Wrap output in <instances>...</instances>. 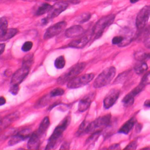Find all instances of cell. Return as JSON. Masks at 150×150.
Wrapping results in <instances>:
<instances>
[{
	"instance_id": "f546056e",
	"label": "cell",
	"mask_w": 150,
	"mask_h": 150,
	"mask_svg": "<svg viewBox=\"0 0 150 150\" xmlns=\"http://www.w3.org/2000/svg\"><path fill=\"white\" fill-rule=\"evenodd\" d=\"M130 71H127L123 72V73L119 74L118 77L115 80L114 83H121V82H123L124 81H125L127 79L129 75H130Z\"/></svg>"
},
{
	"instance_id": "277c9868",
	"label": "cell",
	"mask_w": 150,
	"mask_h": 150,
	"mask_svg": "<svg viewBox=\"0 0 150 150\" xmlns=\"http://www.w3.org/2000/svg\"><path fill=\"white\" fill-rule=\"evenodd\" d=\"M116 75V69L110 67L105 69L95 79L93 86L95 88H100L109 84Z\"/></svg>"
},
{
	"instance_id": "4fadbf2b",
	"label": "cell",
	"mask_w": 150,
	"mask_h": 150,
	"mask_svg": "<svg viewBox=\"0 0 150 150\" xmlns=\"http://www.w3.org/2000/svg\"><path fill=\"white\" fill-rule=\"evenodd\" d=\"M19 113L18 112L11 113L0 120V131L3 130L9 127L19 117Z\"/></svg>"
},
{
	"instance_id": "ac0fdd59",
	"label": "cell",
	"mask_w": 150,
	"mask_h": 150,
	"mask_svg": "<svg viewBox=\"0 0 150 150\" xmlns=\"http://www.w3.org/2000/svg\"><path fill=\"white\" fill-rule=\"evenodd\" d=\"M136 123V119L135 117H133L129 119L127 122H126L119 129V133H123L125 134H127L131 130L133 129V126Z\"/></svg>"
},
{
	"instance_id": "cb8c5ba5",
	"label": "cell",
	"mask_w": 150,
	"mask_h": 150,
	"mask_svg": "<svg viewBox=\"0 0 150 150\" xmlns=\"http://www.w3.org/2000/svg\"><path fill=\"white\" fill-rule=\"evenodd\" d=\"M51 98L52 97L50 96L49 94L44 96V97L39 99V100L36 102L35 106L36 107V108H41L42 107L45 106L49 102Z\"/></svg>"
},
{
	"instance_id": "4dcf8cb0",
	"label": "cell",
	"mask_w": 150,
	"mask_h": 150,
	"mask_svg": "<svg viewBox=\"0 0 150 150\" xmlns=\"http://www.w3.org/2000/svg\"><path fill=\"white\" fill-rule=\"evenodd\" d=\"M65 91L62 88H56L54 89H53L49 93L50 96L51 97H55V96H62L64 94Z\"/></svg>"
},
{
	"instance_id": "3957f363",
	"label": "cell",
	"mask_w": 150,
	"mask_h": 150,
	"mask_svg": "<svg viewBox=\"0 0 150 150\" xmlns=\"http://www.w3.org/2000/svg\"><path fill=\"white\" fill-rule=\"evenodd\" d=\"M86 67L85 63H79L72 66L57 79L58 83L64 85L80 74Z\"/></svg>"
},
{
	"instance_id": "7dc6e473",
	"label": "cell",
	"mask_w": 150,
	"mask_h": 150,
	"mask_svg": "<svg viewBox=\"0 0 150 150\" xmlns=\"http://www.w3.org/2000/svg\"><path fill=\"white\" fill-rule=\"evenodd\" d=\"M0 120H1V116H0Z\"/></svg>"
},
{
	"instance_id": "6da1fadb",
	"label": "cell",
	"mask_w": 150,
	"mask_h": 150,
	"mask_svg": "<svg viewBox=\"0 0 150 150\" xmlns=\"http://www.w3.org/2000/svg\"><path fill=\"white\" fill-rule=\"evenodd\" d=\"M71 122L70 116L66 117L61 123L55 128L52 134L49 139L48 143L45 148L46 150H52L55 148L58 143V140L62 136L65 130L67 129Z\"/></svg>"
},
{
	"instance_id": "e0dca14e",
	"label": "cell",
	"mask_w": 150,
	"mask_h": 150,
	"mask_svg": "<svg viewBox=\"0 0 150 150\" xmlns=\"http://www.w3.org/2000/svg\"><path fill=\"white\" fill-rule=\"evenodd\" d=\"M89 40L90 37L88 36H85L78 39L73 40L68 45V46L76 49H81L87 44Z\"/></svg>"
},
{
	"instance_id": "60d3db41",
	"label": "cell",
	"mask_w": 150,
	"mask_h": 150,
	"mask_svg": "<svg viewBox=\"0 0 150 150\" xmlns=\"http://www.w3.org/2000/svg\"><path fill=\"white\" fill-rule=\"evenodd\" d=\"M144 45H145V46L148 48V49H150V38H147L146 41H145V43H144Z\"/></svg>"
},
{
	"instance_id": "8d00e7d4",
	"label": "cell",
	"mask_w": 150,
	"mask_h": 150,
	"mask_svg": "<svg viewBox=\"0 0 150 150\" xmlns=\"http://www.w3.org/2000/svg\"><path fill=\"white\" fill-rule=\"evenodd\" d=\"M137 142L136 140L133 141L132 142H131L127 147H126L125 149L127 150H136L137 149Z\"/></svg>"
},
{
	"instance_id": "b9f144b4",
	"label": "cell",
	"mask_w": 150,
	"mask_h": 150,
	"mask_svg": "<svg viewBox=\"0 0 150 150\" xmlns=\"http://www.w3.org/2000/svg\"><path fill=\"white\" fill-rule=\"evenodd\" d=\"M6 103V99L3 96H0V106L5 105Z\"/></svg>"
},
{
	"instance_id": "8992f818",
	"label": "cell",
	"mask_w": 150,
	"mask_h": 150,
	"mask_svg": "<svg viewBox=\"0 0 150 150\" xmlns=\"http://www.w3.org/2000/svg\"><path fill=\"white\" fill-rule=\"evenodd\" d=\"M94 77V74L92 73L86 74L79 76H77L75 78L68 82L67 87L70 89H75L82 87L91 81Z\"/></svg>"
},
{
	"instance_id": "74e56055",
	"label": "cell",
	"mask_w": 150,
	"mask_h": 150,
	"mask_svg": "<svg viewBox=\"0 0 150 150\" xmlns=\"http://www.w3.org/2000/svg\"><path fill=\"white\" fill-rule=\"evenodd\" d=\"M109 149H110V150H119V149H120V147L119 144H115L111 145L109 148Z\"/></svg>"
},
{
	"instance_id": "52a82bcc",
	"label": "cell",
	"mask_w": 150,
	"mask_h": 150,
	"mask_svg": "<svg viewBox=\"0 0 150 150\" xmlns=\"http://www.w3.org/2000/svg\"><path fill=\"white\" fill-rule=\"evenodd\" d=\"M150 16V6H144L139 12L136 21L137 28L139 30L144 29L149 19Z\"/></svg>"
},
{
	"instance_id": "44dd1931",
	"label": "cell",
	"mask_w": 150,
	"mask_h": 150,
	"mask_svg": "<svg viewBox=\"0 0 150 150\" xmlns=\"http://www.w3.org/2000/svg\"><path fill=\"white\" fill-rule=\"evenodd\" d=\"M135 59L139 62H144L150 59V53H146L143 51H139L134 54Z\"/></svg>"
},
{
	"instance_id": "9a60e30c",
	"label": "cell",
	"mask_w": 150,
	"mask_h": 150,
	"mask_svg": "<svg viewBox=\"0 0 150 150\" xmlns=\"http://www.w3.org/2000/svg\"><path fill=\"white\" fill-rule=\"evenodd\" d=\"M41 137V136L37 132L31 134L28 142V149L29 150H38L40 146Z\"/></svg>"
},
{
	"instance_id": "7a4b0ae2",
	"label": "cell",
	"mask_w": 150,
	"mask_h": 150,
	"mask_svg": "<svg viewBox=\"0 0 150 150\" xmlns=\"http://www.w3.org/2000/svg\"><path fill=\"white\" fill-rule=\"evenodd\" d=\"M111 122V115L110 114L100 117L94 121L87 125L85 133H93L101 131L109 126Z\"/></svg>"
},
{
	"instance_id": "484cf974",
	"label": "cell",
	"mask_w": 150,
	"mask_h": 150,
	"mask_svg": "<svg viewBox=\"0 0 150 150\" xmlns=\"http://www.w3.org/2000/svg\"><path fill=\"white\" fill-rule=\"evenodd\" d=\"M66 64L65 59L64 56L58 57L54 62V66L57 69H62L65 67Z\"/></svg>"
},
{
	"instance_id": "d6a6232c",
	"label": "cell",
	"mask_w": 150,
	"mask_h": 150,
	"mask_svg": "<svg viewBox=\"0 0 150 150\" xmlns=\"http://www.w3.org/2000/svg\"><path fill=\"white\" fill-rule=\"evenodd\" d=\"M87 125L86 123V122L85 121H83L80 127H79V129L77 132V135H78V136H81V134H83L84 133H85V131H86V127H87Z\"/></svg>"
},
{
	"instance_id": "ab89813d",
	"label": "cell",
	"mask_w": 150,
	"mask_h": 150,
	"mask_svg": "<svg viewBox=\"0 0 150 150\" xmlns=\"http://www.w3.org/2000/svg\"><path fill=\"white\" fill-rule=\"evenodd\" d=\"M5 45L4 43L0 44V55H1L4 53L5 50Z\"/></svg>"
},
{
	"instance_id": "83f0119b",
	"label": "cell",
	"mask_w": 150,
	"mask_h": 150,
	"mask_svg": "<svg viewBox=\"0 0 150 150\" xmlns=\"http://www.w3.org/2000/svg\"><path fill=\"white\" fill-rule=\"evenodd\" d=\"M101 131H99V132H96L94 133H91V135L86 140V144H93V143H94L97 139L99 137L100 134H101Z\"/></svg>"
},
{
	"instance_id": "2e32d148",
	"label": "cell",
	"mask_w": 150,
	"mask_h": 150,
	"mask_svg": "<svg viewBox=\"0 0 150 150\" xmlns=\"http://www.w3.org/2000/svg\"><path fill=\"white\" fill-rule=\"evenodd\" d=\"M84 32L83 28L80 25H74L68 28L65 32V36L69 38H76Z\"/></svg>"
},
{
	"instance_id": "ffe728a7",
	"label": "cell",
	"mask_w": 150,
	"mask_h": 150,
	"mask_svg": "<svg viewBox=\"0 0 150 150\" xmlns=\"http://www.w3.org/2000/svg\"><path fill=\"white\" fill-rule=\"evenodd\" d=\"M8 22L6 18H0V41L4 38L8 30Z\"/></svg>"
},
{
	"instance_id": "ee69618b",
	"label": "cell",
	"mask_w": 150,
	"mask_h": 150,
	"mask_svg": "<svg viewBox=\"0 0 150 150\" xmlns=\"http://www.w3.org/2000/svg\"><path fill=\"white\" fill-rule=\"evenodd\" d=\"M144 106L148 108H150V99L147 100L145 102H144Z\"/></svg>"
},
{
	"instance_id": "bcb514c9",
	"label": "cell",
	"mask_w": 150,
	"mask_h": 150,
	"mask_svg": "<svg viewBox=\"0 0 150 150\" xmlns=\"http://www.w3.org/2000/svg\"><path fill=\"white\" fill-rule=\"evenodd\" d=\"M24 1H31V2H32V1H38V0H24Z\"/></svg>"
},
{
	"instance_id": "7402d4cb",
	"label": "cell",
	"mask_w": 150,
	"mask_h": 150,
	"mask_svg": "<svg viewBox=\"0 0 150 150\" xmlns=\"http://www.w3.org/2000/svg\"><path fill=\"white\" fill-rule=\"evenodd\" d=\"M148 69V66L145 62H139L135 67L134 70L137 74H141L146 72Z\"/></svg>"
},
{
	"instance_id": "603a6c76",
	"label": "cell",
	"mask_w": 150,
	"mask_h": 150,
	"mask_svg": "<svg viewBox=\"0 0 150 150\" xmlns=\"http://www.w3.org/2000/svg\"><path fill=\"white\" fill-rule=\"evenodd\" d=\"M52 6L48 4V3H44L42 4L37 9L36 12V15L37 16H41L42 15L45 13H48V12L49 11V10L51 9Z\"/></svg>"
},
{
	"instance_id": "5b68a950",
	"label": "cell",
	"mask_w": 150,
	"mask_h": 150,
	"mask_svg": "<svg viewBox=\"0 0 150 150\" xmlns=\"http://www.w3.org/2000/svg\"><path fill=\"white\" fill-rule=\"evenodd\" d=\"M114 15H109L102 17L95 24L93 29V34L96 38L101 36L104 29L110 26L114 21Z\"/></svg>"
},
{
	"instance_id": "7bdbcfd3",
	"label": "cell",
	"mask_w": 150,
	"mask_h": 150,
	"mask_svg": "<svg viewBox=\"0 0 150 150\" xmlns=\"http://www.w3.org/2000/svg\"><path fill=\"white\" fill-rule=\"evenodd\" d=\"M144 34H145V35H148L150 34V25L149 26H147V28L146 29Z\"/></svg>"
},
{
	"instance_id": "d4e9b609",
	"label": "cell",
	"mask_w": 150,
	"mask_h": 150,
	"mask_svg": "<svg viewBox=\"0 0 150 150\" xmlns=\"http://www.w3.org/2000/svg\"><path fill=\"white\" fill-rule=\"evenodd\" d=\"M18 32V30L17 29L12 28V29H8L6 34L4 36V38L2 39L1 42H4L8 40L11 38H12L14 36H15Z\"/></svg>"
},
{
	"instance_id": "30bf717a",
	"label": "cell",
	"mask_w": 150,
	"mask_h": 150,
	"mask_svg": "<svg viewBox=\"0 0 150 150\" xmlns=\"http://www.w3.org/2000/svg\"><path fill=\"white\" fill-rule=\"evenodd\" d=\"M30 69L29 67L22 66L19 70H18L12 76L11 84V85H19L24 79L28 75Z\"/></svg>"
},
{
	"instance_id": "f6af8a7d",
	"label": "cell",
	"mask_w": 150,
	"mask_h": 150,
	"mask_svg": "<svg viewBox=\"0 0 150 150\" xmlns=\"http://www.w3.org/2000/svg\"><path fill=\"white\" fill-rule=\"evenodd\" d=\"M139 1V0H130V2H131V3H132V4L136 3V2H137Z\"/></svg>"
},
{
	"instance_id": "1f68e13d",
	"label": "cell",
	"mask_w": 150,
	"mask_h": 150,
	"mask_svg": "<svg viewBox=\"0 0 150 150\" xmlns=\"http://www.w3.org/2000/svg\"><path fill=\"white\" fill-rule=\"evenodd\" d=\"M32 46H33L32 42L30 41H27L24 43V45L22 46L21 50L24 52H29L32 49Z\"/></svg>"
},
{
	"instance_id": "5bb4252c",
	"label": "cell",
	"mask_w": 150,
	"mask_h": 150,
	"mask_svg": "<svg viewBox=\"0 0 150 150\" xmlns=\"http://www.w3.org/2000/svg\"><path fill=\"white\" fill-rule=\"evenodd\" d=\"M93 98V94H88L83 97L79 103L78 111L80 112H84L87 110L90 107Z\"/></svg>"
},
{
	"instance_id": "836d02e7",
	"label": "cell",
	"mask_w": 150,
	"mask_h": 150,
	"mask_svg": "<svg viewBox=\"0 0 150 150\" xmlns=\"http://www.w3.org/2000/svg\"><path fill=\"white\" fill-rule=\"evenodd\" d=\"M124 38L121 36H115L112 39V43L113 45H119L120 43H122V42L124 40Z\"/></svg>"
},
{
	"instance_id": "f1b7e54d",
	"label": "cell",
	"mask_w": 150,
	"mask_h": 150,
	"mask_svg": "<svg viewBox=\"0 0 150 150\" xmlns=\"http://www.w3.org/2000/svg\"><path fill=\"white\" fill-rule=\"evenodd\" d=\"M134 101V98L131 96L130 94H127L123 99L122 102L123 103V105L126 107H129L131 106Z\"/></svg>"
},
{
	"instance_id": "ba28073f",
	"label": "cell",
	"mask_w": 150,
	"mask_h": 150,
	"mask_svg": "<svg viewBox=\"0 0 150 150\" xmlns=\"http://www.w3.org/2000/svg\"><path fill=\"white\" fill-rule=\"evenodd\" d=\"M66 25V22L61 21L51 26L46 30L44 35V39L47 40L57 36L65 29Z\"/></svg>"
},
{
	"instance_id": "f35d334b",
	"label": "cell",
	"mask_w": 150,
	"mask_h": 150,
	"mask_svg": "<svg viewBox=\"0 0 150 150\" xmlns=\"http://www.w3.org/2000/svg\"><path fill=\"white\" fill-rule=\"evenodd\" d=\"M69 149V144L68 143H65L62 146V147H61V150H67V149Z\"/></svg>"
},
{
	"instance_id": "d6986e66",
	"label": "cell",
	"mask_w": 150,
	"mask_h": 150,
	"mask_svg": "<svg viewBox=\"0 0 150 150\" xmlns=\"http://www.w3.org/2000/svg\"><path fill=\"white\" fill-rule=\"evenodd\" d=\"M50 125V120L48 116L45 117L41 122V124L39 125L38 130L37 131V132L38 133V134L42 137L46 132V130H48L49 126Z\"/></svg>"
},
{
	"instance_id": "4316f807",
	"label": "cell",
	"mask_w": 150,
	"mask_h": 150,
	"mask_svg": "<svg viewBox=\"0 0 150 150\" xmlns=\"http://www.w3.org/2000/svg\"><path fill=\"white\" fill-rule=\"evenodd\" d=\"M34 61V57L32 54H28L25 56L22 61V66H25L31 68Z\"/></svg>"
},
{
	"instance_id": "e575fe53",
	"label": "cell",
	"mask_w": 150,
	"mask_h": 150,
	"mask_svg": "<svg viewBox=\"0 0 150 150\" xmlns=\"http://www.w3.org/2000/svg\"><path fill=\"white\" fill-rule=\"evenodd\" d=\"M19 91V85H11V86L9 89V92L11 93V94L14 95H16L18 94Z\"/></svg>"
},
{
	"instance_id": "7c38bea8",
	"label": "cell",
	"mask_w": 150,
	"mask_h": 150,
	"mask_svg": "<svg viewBox=\"0 0 150 150\" xmlns=\"http://www.w3.org/2000/svg\"><path fill=\"white\" fill-rule=\"evenodd\" d=\"M120 95V91L119 89H111L107 95L105 97L103 105L106 109H109L116 103Z\"/></svg>"
},
{
	"instance_id": "d590c367",
	"label": "cell",
	"mask_w": 150,
	"mask_h": 150,
	"mask_svg": "<svg viewBox=\"0 0 150 150\" xmlns=\"http://www.w3.org/2000/svg\"><path fill=\"white\" fill-rule=\"evenodd\" d=\"M90 17H91V15L90 13H84L80 16V17L79 18V22L80 23L85 22L87 21L88 20H89Z\"/></svg>"
},
{
	"instance_id": "8fae6325",
	"label": "cell",
	"mask_w": 150,
	"mask_h": 150,
	"mask_svg": "<svg viewBox=\"0 0 150 150\" xmlns=\"http://www.w3.org/2000/svg\"><path fill=\"white\" fill-rule=\"evenodd\" d=\"M31 130L30 129L26 128L21 130L20 132H18L15 134H14L10 140L9 141V146H14L16 144H18L21 142L26 140L27 139L29 138L31 134Z\"/></svg>"
},
{
	"instance_id": "9c48e42d",
	"label": "cell",
	"mask_w": 150,
	"mask_h": 150,
	"mask_svg": "<svg viewBox=\"0 0 150 150\" xmlns=\"http://www.w3.org/2000/svg\"><path fill=\"white\" fill-rule=\"evenodd\" d=\"M69 6V4L65 1H59L52 6L51 9L48 13V18L49 19L59 16L62 12L65 11Z\"/></svg>"
}]
</instances>
